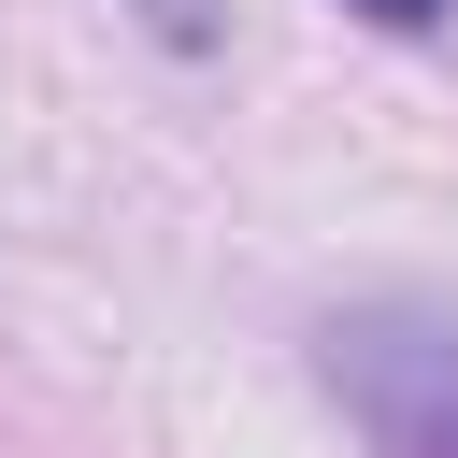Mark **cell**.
I'll return each mask as SVG.
<instances>
[{
  "instance_id": "1",
  "label": "cell",
  "mask_w": 458,
  "mask_h": 458,
  "mask_svg": "<svg viewBox=\"0 0 458 458\" xmlns=\"http://www.w3.org/2000/svg\"><path fill=\"white\" fill-rule=\"evenodd\" d=\"M329 386L358 401L372 458H458V329L444 315H344Z\"/></svg>"
},
{
  "instance_id": "2",
  "label": "cell",
  "mask_w": 458,
  "mask_h": 458,
  "mask_svg": "<svg viewBox=\"0 0 458 458\" xmlns=\"http://www.w3.org/2000/svg\"><path fill=\"white\" fill-rule=\"evenodd\" d=\"M143 29H157V43H215V29H229V0H143Z\"/></svg>"
},
{
  "instance_id": "3",
  "label": "cell",
  "mask_w": 458,
  "mask_h": 458,
  "mask_svg": "<svg viewBox=\"0 0 458 458\" xmlns=\"http://www.w3.org/2000/svg\"><path fill=\"white\" fill-rule=\"evenodd\" d=\"M358 14H372V29H444L458 0H358Z\"/></svg>"
}]
</instances>
